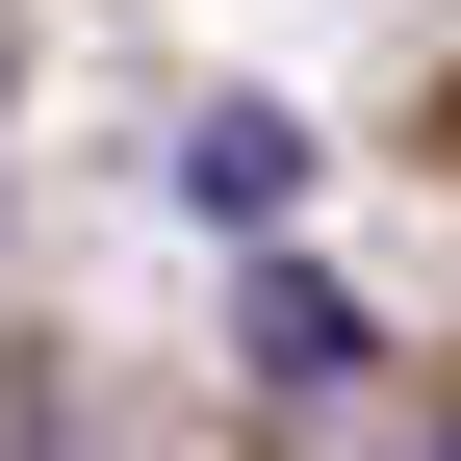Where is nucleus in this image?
Segmentation results:
<instances>
[{"instance_id":"nucleus-1","label":"nucleus","mask_w":461,"mask_h":461,"mask_svg":"<svg viewBox=\"0 0 461 461\" xmlns=\"http://www.w3.org/2000/svg\"><path fill=\"white\" fill-rule=\"evenodd\" d=\"M282 180H308L282 103H205V129H180V205H205V230H282Z\"/></svg>"},{"instance_id":"nucleus-2","label":"nucleus","mask_w":461,"mask_h":461,"mask_svg":"<svg viewBox=\"0 0 461 461\" xmlns=\"http://www.w3.org/2000/svg\"><path fill=\"white\" fill-rule=\"evenodd\" d=\"M436 461H461V436H436Z\"/></svg>"}]
</instances>
